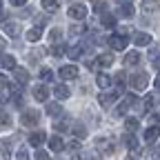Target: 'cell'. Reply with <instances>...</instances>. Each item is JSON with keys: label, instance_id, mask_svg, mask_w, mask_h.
I'll return each mask as SVG.
<instances>
[{"label": "cell", "instance_id": "e0dca14e", "mask_svg": "<svg viewBox=\"0 0 160 160\" xmlns=\"http://www.w3.org/2000/svg\"><path fill=\"white\" fill-rule=\"evenodd\" d=\"M40 38H42V29H40V27H33V29L27 31V40H29V42H38Z\"/></svg>", "mask_w": 160, "mask_h": 160}, {"label": "cell", "instance_id": "4dcf8cb0", "mask_svg": "<svg viewBox=\"0 0 160 160\" xmlns=\"http://www.w3.org/2000/svg\"><path fill=\"white\" fill-rule=\"evenodd\" d=\"M125 127H127L129 131H136V129H138V120H136V118H127V122H125Z\"/></svg>", "mask_w": 160, "mask_h": 160}, {"label": "cell", "instance_id": "f6af8a7d", "mask_svg": "<svg viewBox=\"0 0 160 160\" xmlns=\"http://www.w3.org/2000/svg\"><path fill=\"white\" fill-rule=\"evenodd\" d=\"M5 85H7V78H5V76H2V73H0V89H2V87H5Z\"/></svg>", "mask_w": 160, "mask_h": 160}, {"label": "cell", "instance_id": "52a82bcc", "mask_svg": "<svg viewBox=\"0 0 160 160\" xmlns=\"http://www.w3.org/2000/svg\"><path fill=\"white\" fill-rule=\"evenodd\" d=\"M118 100V91H111V93H100L98 96V102L102 105V107H109L111 102H116Z\"/></svg>", "mask_w": 160, "mask_h": 160}, {"label": "cell", "instance_id": "f1b7e54d", "mask_svg": "<svg viewBox=\"0 0 160 160\" xmlns=\"http://www.w3.org/2000/svg\"><path fill=\"white\" fill-rule=\"evenodd\" d=\"M160 58V45H153L149 49V60H158Z\"/></svg>", "mask_w": 160, "mask_h": 160}, {"label": "cell", "instance_id": "681fc988", "mask_svg": "<svg viewBox=\"0 0 160 160\" xmlns=\"http://www.w3.org/2000/svg\"><path fill=\"white\" fill-rule=\"evenodd\" d=\"M71 160H82V158H71Z\"/></svg>", "mask_w": 160, "mask_h": 160}, {"label": "cell", "instance_id": "7a4b0ae2", "mask_svg": "<svg viewBox=\"0 0 160 160\" xmlns=\"http://www.w3.org/2000/svg\"><path fill=\"white\" fill-rule=\"evenodd\" d=\"M127 42H129V36H125V33H113V36L109 38V47H111L113 51H122V49L127 47Z\"/></svg>", "mask_w": 160, "mask_h": 160}, {"label": "cell", "instance_id": "5b68a950", "mask_svg": "<svg viewBox=\"0 0 160 160\" xmlns=\"http://www.w3.org/2000/svg\"><path fill=\"white\" fill-rule=\"evenodd\" d=\"M85 16H87V7H85V5H71V7H69V18L82 20Z\"/></svg>", "mask_w": 160, "mask_h": 160}, {"label": "cell", "instance_id": "ba28073f", "mask_svg": "<svg viewBox=\"0 0 160 160\" xmlns=\"http://www.w3.org/2000/svg\"><path fill=\"white\" fill-rule=\"evenodd\" d=\"M47 140V133L45 131H33L31 136H29V145H33V147H40Z\"/></svg>", "mask_w": 160, "mask_h": 160}, {"label": "cell", "instance_id": "ab89813d", "mask_svg": "<svg viewBox=\"0 0 160 160\" xmlns=\"http://www.w3.org/2000/svg\"><path fill=\"white\" fill-rule=\"evenodd\" d=\"M0 122H2V125H9V122H11V120H9V113L0 111Z\"/></svg>", "mask_w": 160, "mask_h": 160}, {"label": "cell", "instance_id": "8992f818", "mask_svg": "<svg viewBox=\"0 0 160 160\" xmlns=\"http://www.w3.org/2000/svg\"><path fill=\"white\" fill-rule=\"evenodd\" d=\"M33 98L38 100V102H45V100L49 98V89L45 85H36L33 87Z\"/></svg>", "mask_w": 160, "mask_h": 160}, {"label": "cell", "instance_id": "30bf717a", "mask_svg": "<svg viewBox=\"0 0 160 160\" xmlns=\"http://www.w3.org/2000/svg\"><path fill=\"white\" fill-rule=\"evenodd\" d=\"M136 100H138V98H136L133 93H131V96H127V100H125V102H122V105H120V107L116 109V113H118V116H125V113H127V109H129V107L136 102Z\"/></svg>", "mask_w": 160, "mask_h": 160}, {"label": "cell", "instance_id": "603a6c76", "mask_svg": "<svg viewBox=\"0 0 160 160\" xmlns=\"http://www.w3.org/2000/svg\"><path fill=\"white\" fill-rule=\"evenodd\" d=\"M120 16H122V18H131L133 16V5L131 2H125L122 7H120Z\"/></svg>", "mask_w": 160, "mask_h": 160}, {"label": "cell", "instance_id": "ee69618b", "mask_svg": "<svg viewBox=\"0 0 160 160\" xmlns=\"http://www.w3.org/2000/svg\"><path fill=\"white\" fill-rule=\"evenodd\" d=\"M69 149H71V151L80 149V142H78V140H73V142H69Z\"/></svg>", "mask_w": 160, "mask_h": 160}, {"label": "cell", "instance_id": "8d00e7d4", "mask_svg": "<svg viewBox=\"0 0 160 160\" xmlns=\"http://www.w3.org/2000/svg\"><path fill=\"white\" fill-rule=\"evenodd\" d=\"M60 36H62V33H60V29H53V31L49 33V40H51V42H58Z\"/></svg>", "mask_w": 160, "mask_h": 160}, {"label": "cell", "instance_id": "6da1fadb", "mask_svg": "<svg viewBox=\"0 0 160 160\" xmlns=\"http://www.w3.org/2000/svg\"><path fill=\"white\" fill-rule=\"evenodd\" d=\"M129 85L133 87V91H145L149 87V76L147 73H136V76H131Z\"/></svg>", "mask_w": 160, "mask_h": 160}, {"label": "cell", "instance_id": "836d02e7", "mask_svg": "<svg viewBox=\"0 0 160 160\" xmlns=\"http://www.w3.org/2000/svg\"><path fill=\"white\" fill-rule=\"evenodd\" d=\"M53 129H56V131H65V129H67V122H65V120H56V122H53Z\"/></svg>", "mask_w": 160, "mask_h": 160}, {"label": "cell", "instance_id": "1f68e13d", "mask_svg": "<svg viewBox=\"0 0 160 160\" xmlns=\"http://www.w3.org/2000/svg\"><path fill=\"white\" fill-rule=\"evenodd\" d=\"M53 78V73L49 69H40V80H45V82H49V80Z\"/></svg>", "mask_w": 160, "mask_h": 160}, {"label": "cell", "instance_id": "8fae6325", "mask_svg": "<svg viewBox=\"0 0 160 160\" xmlns=\"http://www.w3.org/2000/svg\"><path fill=\"white\" fill-rule=\"evenodd\" d=\"M96 67H111L113 65V56H109V53H102V56H98L96 58V62H93Z\"/></svg>", "mask_w": 160, "mask_h": 160}, {"label": "cell", "instance_id": "ffe728a7", "mask_svg": "<svg viewBox=\"0 0 160 160\" xmlns=\"http://www.w3.org/2000/svg\"><path fill=\"white\" fill-rule=\"evenodd\" d=\"M42 9H45V11H56V9H60V0H42Z\"/></svg>", "mask_w": 160, "mask_h": 160}, {"label": "cell", "instance_id": "cb8c5ba5", "mask_svg": "<svg viewBox=\"0 0 160 160\" xmlns=\"http://www.w3.org/2000/svg\"><path fill=\"white\" fill-rule=\"evenodd\" d=\"M67 56H69L71 60H78L80 56H82V47H78V45H73V47H69V51H67Z\"/></svg>", "mask_w": 160, "mask_h": 160}, {"label": "cell", "instance_id": "d6a6232c", "mask_svg": "<svg viewBox=\"0 0 160 160\" xmlns=\"http://www.w3.org/2000/svg\"><path fill=\"white\" fill-rule=\"evenodd\" d=\"M125 80H127V76H125L122 71H120V73H116V85H118L120 89H122V87H125Z\"/></svg>", "mask_w": 160, "mask_h": 160}, {"label": "cell", "instance_id": "ac0fdd59", "mask_svg": "<svg viewBox=\"0 0 160 160\" xmlns=\"http://www.w3.org/2000/svg\"><path fill=\"white\" fill-rule=\"evenodd\" d=\"M158 136H160V127H149L145 131V140H147V142H153Z\"/></svg>", "mask_w": 160, "mask_h": 160}, {"label": "cell", "instance_id": "74e56055", "mask_svg": "<svg viewBox=\"0 0 160 160\" xmlns=\"http://www.w3.org/2000/svg\"><path fill=\"white\" fill-rule=\"evenodd\" d=\"M73 131H76V136H80V138H85V133H87L82 125H76V127H73Z\"/></svg>", "mask_w": 160, "mask_h": 160}, {"label": "cell", "instance_id": "9c48e42d", "mask_svg": "<svg viewBox=\"0 0 160 160\" xmlns=\"http://www.w3.org/2000/svg\"><path fill=\"white\" fill-rule=\"evenodd\" d=\"M96 147L102 151V153H113V145L109 142L107 138H98V140H96Z\"/></svg>", "mask_w": 160, "mask_h": 160}, {"label": "cell", "instance_id": "484cf974", "mask_svg": "<svg viewBox=\"0 0 160 160\" xmlns=\"http://www.w3.org/2000/svg\"><path fill=\"white\" fill-rule=\"evenodd\" d=\"M100 22H102L105 27H116V18L111 13H102V18H100Z\"/></svg>", "mask_w": 160, "mask_h": 160}, {"label": "cell", "instance_id": "f35d334b", "mask_svg": "<svg viewBox=\"0 0 160 160\" xmlns=\"http://www.w3.org/2000/svg\"><path fill=\"white\" fill-rule=\"evenodd\" d=\"M51 53H53V56H62V53H65V47H58V45H53V47H51Z\"/></svg>", "mask_w": 160, "mask_h": 160}, {"label": "cell", "instance_id": "44dd1931", "mask_svg": "<svg viewBox=\"0 0 160 160\" xmlns=\"http://www.w3.org/2000/svg\"><path fill=\"white\" fill-rule=\"evenodd\" d=\"M53 93H56V98H58V100H65V98H69V89H67L65 85H58V87L53 89Z\"/></svg>", "mask_w": 160, "mask_h": 160}, {"label": "cell", "instance_id": "e575fe53", "mask_svg": "<svg viewBox=\"0 0 160 160\" xmlns=\"http://www.w3.org/2000/svg\"><path fill=\"white\" fill-rule=\"evenodd\" d=\"M153 105H156V96H147L145 98V109H151Z\"/></svg>", "mask_w": 160, "mask_h": 160}, {"label": "cell", "instance_id": "7402d4cb", "mask_svg": "<svg viewBox=\"0 0 160 160\" xmlns=\"http://www.w3.org/2000/svg\"><path fill=\"white\" fill-rule=\"evenodd\" d=\"M0 65L5 69H16V60H13V56H2L0 58Z\"/></svg>", "mask_w": 160, "mask_h": 160}, {"label": "cell", "instance_id": "f546056e", "mask_svg": "<svg viewBox=\"0 0 160 160\" xmlns=\"http://www.w3.org/2000/svg\"><path fill=\"white\" fill-rule=\"evenodd\" d=\"M125 142H127V147H129V149H133V151L138 149V140H136L133 136H127V138H125Z\"/></svg>", "mask_w": 160, "mask_h": 160}, {"label": "cell", "instance_id": "2e32d148", "mask_svg": "<svg viewBox=\"0 0 160 160\" xmlns=\"http://www.w3.org/2000/svg\"><path fill=\"white\" fill-rule=\"evenodd\" d=\"M96 82H98V87H100V89H107V87L113 82V80H111L107 73H98V76H96Z\"/></svg>", "mask_w": 160, "mask_h": 160}, {"label": "cell", "instance_id": "7bdbcfd3", "mask_svg": "<svg viewBox=\"0 0 160 160\" xmlns=\"http://www.w3.org/2000/svg\"><path fill=\"white\" fill-rule=\"evenodd\" d=\"M9 2H11L13 7H22V5H27V0H9Z\"/></svg>", "mask_w": 160, "mask_h": 160}, {"label": "cell", "instance_id": "d4e9b609", "mask_svg": "<svg viewBox=\"0 0 160 160\" xmlns=\"http://www.w3.org/2000/svg\"><path fill=\"white\" fill-rule=\"evenodd\" d=\"M138 62H140V56H138L136 51H131V53H127V56H125V65H129V67H131V65H138Z\"/></svg>", "mask_w": 160, "mask_h": 160}, {"label": "cell", "instance_id": "83f0119b", "mask_svg": "<svg viewBox=\"0 0 160 160\" xmlns=\"http://www.w3.org/2000/svg\"><path fill=\"white\" fill-rule=\"evenodd\" d=\"M105 9H107V2H105V0H96V2H93V11H98L100 16L105 13Z\"/></svg>", "mask_w": 160, "mask_h": 160}, {"label": "cell", "instance_id": "60d3db41", "mask_svg": "<svg viewBox=\"0 0 160 160\" xmlns=\"http://www.w3.org/2000/svg\"><path fill=\"white\" fill-rule=\"evenodd\" d=\"M18 160H29V153L25 149H18Z\"/></svg>", "mask_w": 160, "mask_h": 160}, {"label": "cell", "instance_id": "bcb514c9", "mask_svg": "<svg viewBox=\"0 0 160 160\" xmlns=\"http://www.w3.org/2000/svg\"><path fill=\"white\" fill-rule=\"evenodd\" d=\"M153 82H156V87H158V89H160V73H158V76H156V80H153Z\"/></svg>", "mask_w": 160, "mask_h": 160}, {"label": "cell", "instance_id": "5bb4252c", "mask_svg": "<svg viewBox=\"0 0 160 160\" xmlns=\"http://www.w3.org/2000/svg\"><path fill=\"white\" fill-rule=\"evenodd\" d=\"M142 9H145V13H156L160 9V5H158V0H142Z\"/></svg>", "mask_w": 160, "mask_h": 160}, {"label": "cell", "instance_id": "277c9868", "mask_svg": "<svg viewBox=\"0 0 160 160\" xmlns=\"http://www.w3.org/2000/svg\"><path fill=\"white\" fill-rule=\"evenodd\" d=\"M58 76L62 78V80H73V78H78V67H73V65H67V67H60Z\"/></svg>", "mask_w": 160, "mask_h": 160}, {"label": "cell", "instance_id": "d6986e66", "mask_svg": "<svg viewBox=\"0 0 160 160\" xmlns=\"http://www.w3.org/2000/svg\"><path fill=\"white\" fill-rule=\"evenodd\" d=\"M13 71H16V80H18V82H29V71H27V69L16 67Z\"/></svg>", "mask_w": 160, "mask_h": 160}, {"label": "cell", "instance_id": "7dc6e473", "mask_svg": "<svg viewBox=\"0 0 160 160\" xmlns=\"http://www.w3.org/2000/svg\"><path fill=\"white\" fill-rule=\"evenodd\" d=\"M5 45H7V42H5V38L0 36V49H5Z\"/></svg>", "mask_w": 160, "mask_h": 160}, {"label": "cell", "instance_id": "b9f144b4", "mask_svg": "<svg viewBox=\"0 0 160 160\" xmlns=\"http://www.w3.org/2000/svg\"><path fill=\"white\" fill-rule=\"evenodd\" d=\"M69 31H71V33H73V36H80V33H82V31H85V29H82V27H76V25H73V27H71V29H69Z\"/></svg>", "mask_w": 160, "mask_h": 160}, {"label": "cell", "instance_id": "7c38bea8", "mask_svg": "<svg viewBox=\"0 0 160 160\" xmlns=\"http://www.w3.org/2000/svg\"><path fill=\"white\" fill-rule=\"evenodd\" d=\"M133 42H136L138 47H147V45L151 42V36H149V33H136V36H133Z\"/></svg>", "mask_w": 160, "mask_h": 160}, {"label": "cell", "instance_id": "4316f807", "mask_svg": "<svg viewBox=\"0 0 160 160\" xmlns=\"http://www.w3.org/2000/svg\"><path fill=\"white\" fill-rule=\"evenodd\" d=\"M60 111H62L60 102H49V105H47V113H49V116H58Z\"/></svg>", "mask_w": 160, "mask_h": 160}, {"label": "cell", "instance_id": "3957f363", "mask_svg": "<svg viewBox=\"0 0 160 160\" xmlns=\"http://www.w3.org/2000/svg\"><path fill=\"white\" fill-rule=\"evenodd\" d=\"M38 120H40V113L36 109H27V111H22V116H20V122L25 127H36Z\"/></svg>", "mask_w": 160, "mask_h": 160}, {"label": "cell", "instance_id": "d590c367", "mask_svg": "<svg viewBox=\"0 0 160 160\" xmlns=\"http://www.w3.org/2000/svg\"><path fill=\"white\" fill-rule=\"evenodd\" d=\"M36 160H51V158H49V153H47V151L38 149V151H36Z\"/></svg>", "mask_w": 160, "mask_h": 160}, {"label": "cell", "instance_id": "9a60e30c", "mask_svg": "<svg viewBox=\"0 0 160 160\" xmlns=\"http://www.w3.org/2000/svg\"><path fill=\"white\" fill-rule=\"evenodd\" d=\"M49 147H51V151H62L65 142H62V138H60V136H53V138H49Z\"/></svg>", "mask_w": 160, "mask_h": 160}, {"label": "cell", "instance_id": "4fadbf2b", "mask_svg": "<svg viewBox=\"0 0 160 160\" xmlns=\"http://www.w3.org/2000/svg\"><path fill=\"white\" fill-rule=\"evenodd\" d=\"M2 29H5V31H7V36H11V38H18V33H20L18 22H5V25H2Z\"/></svg>", "mask_w": 160, "mask_h": 160}, {"label": "cell", "instance_id": "c3c4849f", "mask_svg": "<svg viewBox=\"0 0 160 160\" xmlns=\"http://www.w3.org/2000/svg\"><path fill=\"white\" fill-rule=\"evenodd\" d=\"M0 13H2V0H0Z\"/></svg>", "mask_w": 160, "mask_h": 160}]
</instances>
